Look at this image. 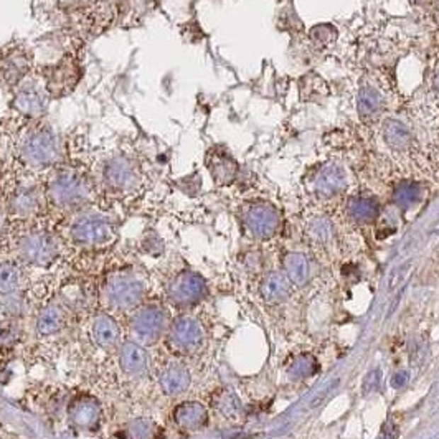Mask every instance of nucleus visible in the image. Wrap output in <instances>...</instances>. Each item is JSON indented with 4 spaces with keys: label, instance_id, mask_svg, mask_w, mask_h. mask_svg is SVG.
Masks as SVG:
<instances>
[{
    "label": "nucleus",
    "instance_id": "obj_1",
    "mask_svg": "<svg viewBox=\"0 0 439 439\" xmlns=\"http://www.w3.org/2000/svg\"><path fill=\"white\" fill-rule=\"evenodd\" d=\"M91 162L83 137L74 132L64 139L63 157L42 176L47 203L62 212H79L88 207L98 187Z\"/></svg>",
    "mask_w": 439,
    "mask_h": 439
},
{
    "label": "nucleus",
    "instance_id": "obj_2",
    "mask_svg": "<svg viewBox=\"0 0 439 439\" xmlns=\"http://www.w3.org/2000/svg\"><path fill=\"white\" fill-rule=\"evenodd\" d=\"M0 144L5 147V154L0 157H7L40 177L57 166L64 154V137L59 136L48 118L0 129Z\"/></svg>",
    "mask_w": 439,
    "mask_h": 439
},
{
    "label": "nucleus",
    "instance_id": "obj_3",
    "mask_svg": "<svg viewBox=\"0 0 439 439\" xmlns=\"http://www.w3.org/2000/svg\"><path fill=\"white\" fill-rule=\"evenodd\" d=\"M37 72L53 101L72 94L84 74L83 40L73 37L57 59L50 63H38Z\"/></svg>",
    "mask_w": 439,
    "mask_h": 439
},
{
    "label": "nucleus",
    "instance_id": "obj_4",
    "mask_svg": "<svg viewBox=\"0 0 439 439\" xmlns=\"http://www.w3.org/2000/svg\"><path fill=\"white\" fill-rule=\"evenodd\" d=\"M98 177L114 195H132L144 186V159L131 147H118L104 159Z\"/></svg>",
    "mask_w": 439,
    "mask_h": 439
},
{
    "label": "nucleus",
    "instance_id": "obj_5",
    "mask_svg": "<svg viewBox=\"0 0 439 439\" xmlns=\"http://www.w3.org/2000/svg\"><path fill=\"white\" fill-rule=\"evenodd\" d=\"M8 108L0 129H12L22 124L48 118V108L53 99L45 88L37 69L12 94H8Z\"/></svg>",
    "mask_w": 439,
    "mask_h": 439
},
{
    "label": "nucleus",
    "instance_id": "obj_6",
    "mask_svg": "<svg viewBox=\"0 0 439 439\" xmlns=\"http://www.w3.org/2000/svg\"><path fill=\"white\" fill-rule=\"evenodd\" d=\"M37 55L28 42L13 38L0 47V89L12 94L37 69Z\"/></svg>",
    "mask_w": 439,
    "mask_h": 439
},
{
    "label": "nucleus",
    "instance_id": "obj_7",
    "mask_svg": "<svg viewBox=\"0 0 439 439\" xmlns=\"http://www.w3.org/2000/svg\"><path fill=\"white\" fill-rule=\"evenodd\" d=\"M69 236L81 246H104L116 238V224L99 212H81L69 227Z\"/></svg>",
    "mask_w": 439,
    "mask_h": 439
},
{
    "label": "nucleus",
    "instance_id": "obj_8",
    "mask_svg": "<svg viewBox=\"0 0 439 439\" xmlns=\"http://www.w3.org/2000/svg\"><path fill=\"white\" fill-rule=\"evenodd\" d=\"M18 253L25 263L37 268H48L59 256L57 236L48 229H30L20 238Z\"/></svg>",
    "mask_w": 439,
    "mask_h": 439
},
{
    "label": "nucleus",
    "instance_id": "obj_9",
    "mask_svg": "<svg viewBox=\"0 0 439 439\" xmlns=\"http://www.w3.org/2000/svg\"><path fill=\"white\" fill-rule=\"evenodd\" d=\"M146 286L141 279L132 276L131 273H116L108 279L104 287L106 301L116 309L136 307L142 301Z\"/></svg>",
    "mask_w": 439,
    "mask_h": 439
},
{
    "label": "nucleus",
    "instance_id": "obj_10",
    "mask_svg": "<svg viewBox=\"0 0 439 439\" xmlns=\"http://www.w3.org/2000/svg\"><path fill=\"white\" fill-rule=\"evenodd\" d=\"M243 224L254 238L268 239L278 233L281 217L271 203L254 202L243 208Z\"/></svg>",
    "mask_w": 439,
    "mask_h": 439
},
{
    "label": "nucleus",
    "instance_id": "obj_11",
    "mask_svg": "<svg viewBox=\"0 0 439 439\" xmlns=\"http://www.w3.org/2000/svg\"><path fill=\"white\" fill-rule=\"evenodd\" d=\"M207 294V284L200 274L183 271L169 286V299L173 306L187 307L202 301Z\"/></svg>",
    "mask_w": 439,
    "mask_h": 439
},
{
    "label": "nucleus",
    "instance_id": "obj_12",
    "mask_svg": "<svg viewBox=\"0 0 439 439\" xmlns=\"http://www.w3.org/2000/svg\"><path fill=\"white\" fill-rule=\"evenodd\" d=\"M167 324L169 316L162 307L147 306L136 312V316L132 319L131 329L139 342L151 343L162 336Z\"/></svg>",
    "mask_w": 439,
    "mask_h": 439
},
{
    "label": "nucleus",
    "instance_id": "obj_13",
    "mask_svg": "<svg viewBox=\"0 0 439 439\" xmlns=\"http://www.w3.org/2000/svg\"><path fill=\"white\" fill-rule=\"evenodd\" d=\"M203 341V329L193 317H181L171 326L169 343L173 350L188 353L197 350Z\"/></svg>",
    "mask_w": 439,
    "mask_h": 439
},
{
    "label": "nucleus",
    "instance_id": "obj_14",
    "mask_svg": "<svg viewBox=\"0 0 439 439\" xmlns=\"http://www.w3.org/2000/svg\"><path fill=\"white\" fill-rule=\"evenodd\" d=\"M205 166L210 172L213 182L219 187L232 186L238 176L239 166L234 157L224 147H212L205 156Z\"/></svg>",
    "mask_w": 439,
    "mask_h": 439
},
{
    "label": "nucleus",
    "instance_id": "obj_15",
    "mask_svg": "<svg viewBox=\"0 0 439 439\" xmlns=\"http://www.w3.org/2000/svg\"><path fill=\"white\" fill-rule=\"evenodd\" d=\"M68 415L78 430L94 431L98 430L99 423H101V405L93 397H78L69 405Z\"/></svg>",
    "mask_w": 439,
    "mask_h": 439
},
{
    "label": "nucleus",
    "instance_id": "obj_16",
    "mask_svg": "<svg viewBox=\"0 0 439 439\" xmlns=\"http://www.w3.org/2000/svg\"><path fill=\"white\" fill-rule=\"evenodd\" d=\"M159 7V0H118V23L137 27Z\"/></svg>",
    "mask_w": 439,
    "mask_h": 439
},
{
    "label": "nucleus",
    "instance_id": "obj_17",
    "mask_svg": "<svg viewBox=\"0 0 439 439\" xmlns=\"http://www.w3.org/2000/svg\"><path fill=\"white\" fill-rule=\"evenodd\" d=\"M347 187V177L341 167L326 166L317 173L314 181L316 193L322 198H331L341 193Z\"/></svg>",
    "mask_w": 439,
    "mask_h": 439
},
{
    "label": "nucleus",
    "instance_id": "obj_18",
    "mask_svg": "<svg viewBox=\"0 0 439 439\" xmlns=\"http://www.w3.org/2000/svg\"><path fill=\"white\" fill-rule=\"evenodd\" d=\"M119 363L127 375H144L149 368V355L146 348L137 342H126L119 352Z\"/></svg>",
    "mask_w": 439,
    "mask_h": 439
},
{
    "label": "nucleus",
    "instance_id": "obj_19",
    "mask_svg": "<svg viewBox=\"0 0 439 439\" xmlns=\"http://www.w3.org/2000/svg\"><path fill=\"white\" fill-rule=\"evenodd\" d=\"M173 420H176L177 425L183 428V430L197 431L207 426L208 413L202 403L186 401L176 408Z\"/></svg>",
    "mask_w": 439,
    "mask_h": 439
},
{
    "label": "nucleus",
    "instance_id": "obj_20",
    "mask_svg": "<svg viewBox=\"0 0 439 439\" xmlns=\"http://www.w3.org/2000/svg\"><path fill=\"white\" fill-rule=\"evenodd\" d=\"M292 291V283L281 273H269L261 283V294L268 304H281L287 301Z\"/></svg>",
    "mask_w": 439,
    "mask_h": 439
},
{
    "label": "nucleus",
    "instance_id": "obj_21",
    "mask_svg": "<svg viewBox=\"0 0 439 439\" xmlns=\"http://www.w3.org/2000/svg\"><path fill=\"white\" fill-rule=\"evenodd\" d=\"M159 383H161L162 392L166 393V395H182L188 388V385H190V373L182 365H171L161 373Z\"/></svg>",
    "mask_w": 439,
    "mask_h": 439
},
{
    "label": "nucleus",
    "instance_id": "obj_22",
    "mask_svg": "<svg viewBox=\"0 0 439 439\" xmlns=\"http://www.w3.org/2000/svg\"><path fill=\"white\" fill-rule=\"evenodd\" d=\"M121 331L116 321L108 314H101L93 322V337L99 347L111 348L118 343Z\"/></svg>",
    "mask_w": 439,
    "mask_h": 439
},
{
    "label": "nucleus",
    "instance_id": "obj_23",
    "mask_svg": "<svg viewBox=\"0 0 439 439\" xmlns=\"http://www.w3.org/2000/svg\"><path fill=\"white\" fill-rule=\"evenodd\" d=\"M383 139L388 144V147L395 151H405L411 146L413 136L405 122L397 121V119H388L383 126Z\"/></svg>",
    "mask_w": 439,
    "mask_h": 439
},
{
    "label": "nucleus",
    "instance_id": "obj_24",
    "mask_svg": "<svg viewBox=\"0 0 439 439\" xmlns=\"http://www.w3.org/2000/svg\"><path fill=\"white\" fill-rule=\"evenodd\" d=\"M67 324V316H64V311L57 304H50L42 311L38 317L37 322V332L40 336L47 337V336H53L62 331Z\"/></svg>",
    "mask_w": 439,
    "mask_h": 439
},
{
    "label": "nucleus",
    "instance_id": "obj_25",
    "mask_svg": "<svg viewBox=\"0 0 439 439\" xmlns=\"http://www.w3.org/2000/svg\"><path fill=\"white\" fill-rule=\"evenodd\" d=\"M284 269L292 286H304L309 281V261L301 253H289L284 258Z\"/></svg>",
    "mask_w": 439,
    "mask_h": 439
},
{
    "label": "nucleus",
    "instance_id": "obj_26",
    "mask_svg": "<svg viewBox=\"0 0 439 439\" xmlns=\"http://www.w3.org/2000/svg\"><path fill=\"white\" fill-rule=\"evenodd\" d=\"M347 212L357 223H372L378 217L380 207H378V202L373 200V198L357 197L348 202Z\"/></svg>",
    "mask_w": 439,
    "mask_h": 439
},
{
    "label": "nucleus",
    "instance_id": "obj_27",
    "mask_svg": "<svg viewBox=\"0 0 439 439\" xmlns=\"http://www.w3.org/2000/svg\"><path fill=\"white\" fill-rule=\"evenodd\" d=\"M358 113L362 118L372 119L380 114L383 109V96L375 88L365 86L358 93Z\"/></svg>",
    "mask_w": 439,
    "mask_h": 439
},
{
    "label": "nucleus",
    "instance_id": "obj_28",
    "mask_svg": "<svg viewBox=\"0 0 439 439\" xmlns=\"http://www.w3.org/2000/svg\"><path fill=\"white\" fill-rule=\"evenodd\" d=\"M213 406H215L224 418H229V420H234V418L241 415V405H239L238 398L227 390L218 392L217 395L213 397Z\"/></svg>",
    "mask_w": 439,
    "mask_h": 439
},
{
    "label": "nucleus",
    "instance_id": "obj_29",
    "mask_svg": "<svg viewBox=\"0 0 439 439\" xmlns=\"http://www.w3.org/2000/svg\"><path fill=\"white\" fill-rule=\"evenodd\" d=\"M421 198V187L415 182H403L400 186H397L395 192H393V202L398 207L408 208Z\"/></svg>",
    "mask_w": 439,
    "mask_h": 439
},
{
    "label": "nucleus",
    "instance_id": "obj_30",
    "mask_svg": "<svg viewBox=\"0 0 439 439\" xmlns=\"http://www.w3.org/2000/svg\"><path fill=\"white\" fill-rule=\"evenodd\" d=\"M20 284V271L12 261L0 263V294H12Z\"/></svg>",
    "mask_w": 439,
    "mask_h": 439
},
{
    "label": "nucleus",
    "instance_id": "obj_31",
    "mask_svg": "<svg viewBox=\"0 0 439 439\" xmlns=\"http://www.w3.org/2000/svg\"><path fill=\"white\" fill-rule=\"evenodd\" d=\"M316 370H317V362L314 360L312 357L302 355L292 363L289 373H291L294 378H304V377L312 375V373H316Z\"/></svg>",
    "mask_w": 439,
    "mask_h": 439
},
{
    "label": "nucleus",
    "instance_id": "obj_32",
    "mask_svg": "<svg viewBox=\"0 0 439 439\" xmlns=\"http://www.w3.org/2000/svg\"><path fill=\"white\" fill-rule=\"evenodd\" d=\"M156 426L147 420H137L129 425V436L132 439H152Z\"/></svg>",
    "mask_w": 439,
    "mask_h": 439
},
{
    "label": "nucleus",
    "instance_id": "obj_33",
    "mask_svg": "<svg viewBox=\"0 0 439 439\" xmlns=\"http://www.w3.org/2000/svg\"><path fill=\"white\" fill-rule=\"evenodd\" d=\"M309 234H311L316 241L326 243L327 239L331 238V224L324 218L312 219L311 224H309Z\"/></svg>",
    "mask_w": 439,
    "mask_h": 439
},
{
    "label": "nucleus",
    "instance_id": "obj_34",
    "mask_svg": "<svg viewBox=\"0 0 439 439\" xmlns=\"http://www.w3.org/2000/svg\"><path fill=\"white\" fill-rule=\"evenodd\" d=\"M17 337V331L10 322H0V347L8 346Z\"/></svg>",
    "mask_w": 439,
    "mask_h": 439
},
{
    "label": "nucleus",
    "instance_id": "obj_35",
    "mask_svg": "<svg viewBox=\"0 0 439 439\" xmlns=\"http://www.w3.org/2000/svg\"><path fill=\"white\" fill-rule=\"evenodd\" d=\"M380 383V373L378 372H370L363 382V393H368L370 390H375Z\"/></svg>",
    "mask_w": 439,
    "mask_h": 439
},
{
    "label": "nucleus",
    "instance_id": "obj_36",
    "mask_svg": "<svg viewBox=\"0 0 439 439\" xmlns=\"http://www.w3.org/2000/svg\"><path fill=\"white\" fill-rule=\"evenodd\" d=\"M406 382H408V375L405 372H401V373H397V375L393 377L392 385L395 388H400V387H405Z\"/></svg>",
    "mask_w": 439,
    "mask_h": 439
},
{
    "label": "nucleus",
    "instance_id": "obj_37",
    "mask_svg": "<svg viewBox=\"0 0 439 439\" xmlns=\"http://www.w3.org/2000/svg\"><path fill=\"white\" fill-rule=\"evenodd\" d=\"M436 81H438V86H439V69H438V78H436Z\"/></svg>",
    "mask_w": 439,
    "mask_h": 439
},
{
    "label": "nucleus",
    "instance_id": "obj_38",
    "mask_svg": "<svg viewBox=\"0 0 439 439\" xmlns=\"http://www.w3.org/2000/svg\"><path fill=\"white\" fill-rule=\"evenodd\" d=\"M438 12H439V0H438Z\"/></svg>",
    "mask_w": 439,
    "mask_h": 439
}]
</instances>
